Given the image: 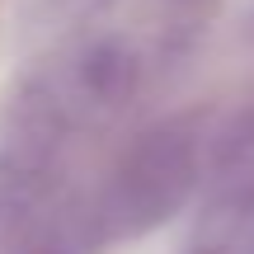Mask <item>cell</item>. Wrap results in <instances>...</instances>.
Masks as SVG:
<instances>
[{
	"label": "cell",
	"mask_w": 254,
	"mask_h": 254,
	"mask_svg": "<svg viewBox=\"0 0 254 254\" xmlns=\"http://www.w3.org/2000/svg\"><path fill=\"white\" fill-rule=\"evenodd\" d=\"M198 170L202 151L193 123H165L146 132L127 151V160L118 165L109 193H104V226L113 236H136V231L165 221L193 193Z\"/></svg>",
	"instance_id": "6da1fadb"
}]
</instances>
